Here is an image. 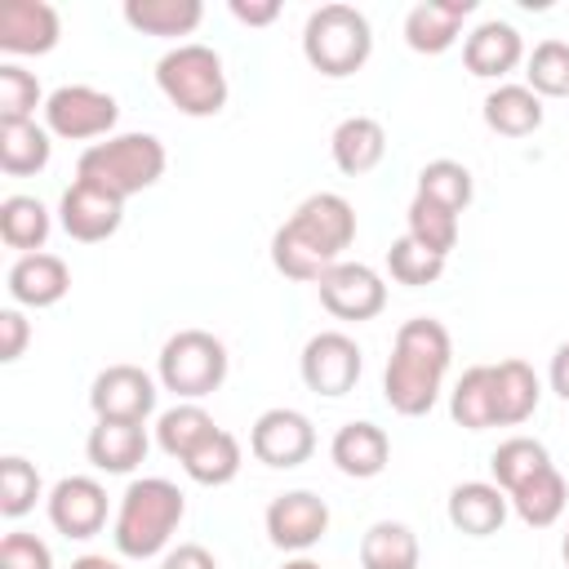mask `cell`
Instances as JSON below:
<instances>
[{
  "instance_id": "ac0fdd59",
  "label": "cell",
  "mask_w": 569,
  "mask_h": 569,
  "mask_svg": "<svg viewBox=\"0 0 569 569\" xmlns=\"http://www.w3.org/2000/svg\"><path fill=\"white\" fill-rule=\"evenodd\" d=\"M476 13V0H422L405 13V44L413 53H445L458 44L462 22Z\"/></svg>"
},
{
  "instance_id": "ee69618b",
  "label": "cell",
  "mask_w": 569,
  "mask_h": 569,
  "mask_svg": "<svg viewBox=\"0 0 569 569\" xmlns=\"http://www.w3.org/2000/svg\"><path fill=\"white\" fill-rule=\"evenodd\" d=\"M227 9H231V18L244 22V27H271V22L280 18V0H231Z\"/></svg>"
},
{
  "instance_id": "d6a6232c",
  "label": "cell",
  "mask_w": 569,
  "mask_h": 569,
  "mask_svg": "<svg viewBox=\"0 0 569 569\" xmlns=\"http://www.w3.org/2000/svg\"><path fill=\"white\" fill-rule=\"evenodd\" d=\"M240 462H244L240 440L218 427L204 445H196V449L182 458V471H187L196 485H204V489H222V485H231V480L240 476Z\"/></svg>"
},
{
  "instance_id": "5b68a950",
  "label": "cell",
  "mask_w": 569,
  "mask_h": 569,
  "mask_svg": "<svg viewBox=\"0 0 569 569\" xmlns=\"http://www.w3.org/2000/svg\"><path fill=\"white\" fill-rule=\"evenodd\" d=\"M373 53V27L356 4H320L307 13L302 27V58L311 62V71L329 76V80H347L356 76Z\"/></svg>"
},
{
  "instance_id": "f35d334b",
  "label": "cell",
  "mask_w": 569,
  "mask_h": 569,
  "mask_svg": "<svg viewBox=\"0 0 569 569\" xmlns=\"http://www.w3.org/2000/svg\"><path fill=\"white\" fill-rule=\"evenodd\" d=\"M40 471H36V462H27L22 453H4L0 458V516L4 520H18V516H27L31 507H36V498H40Z\"/></svg>"
},
{
  "instance_id": "52a82bcc",
  "label": "cell",
  "mask_w": 569,
  "mask_h": 569,
  "mask_svg": "<svg viewBox=\"0 0 569 569\" xmlns=\"http://www.w3.org/2000/svg\"><path fill=\"white\" fill-rule=\"evenodd\" d=\"M231 356L227 342L213 338L209 329H178L173 338H164L160 356H156V382L164 391H173L178 400H204L227 382Z\"/></svg>"
},
{
  "instance_id": "30bf717a",
  "label": "cell",
  "mask_w": 569,
  "mask_h": 569,
  "mask_svg": "<svg viewBox=\"0 0 569 569\" xmlns=\"http://www.w3.org/2000/svg\"><path fill=\"white\" fill-rule=\"evenodd\" d=\"M249 453L262 467H276V471L302 467L316 453V427L302 409H284V405L262 409L249 427Z\"/></svg>"
},
{
  "instance_id": "f1b7e54d",
  "label": "cell",
  "mask_w": 569,
  "mask_h": 569,
  "mask_svg": "<svg viewBox=\"0 0 569 569\" xmlns=\"http://www.w3.org/2000/svg\"><path fill=\"white\" fill-rule=\"evenodd\" d=\"M422 547L405 520H373L360 538V569H418Z\"/></svg>"
},
{
  "instance_id": "7a4b0ae2",
  "label": "cell",
  "mask_w": 569,
  "mask_h": 569,
  "mask_svg": "<svg viewBox=\"0 0 569 569\" xmlns=\"http://www.w3.org/2000/svg\"><path fill=\"white\" fill-rule=\"evenodd\" d=\"M453 360V338L436 316H413L396 329L391 356L382 369V400L400 418H422L436 409L445 391V373Z\"/></svg>"
},
{
  "instance_id": "7402d4cb",
  "label": "cell",
  "mask_w": 569,
  "mask_h": 569,
  "mask_svg": "<svg viewBox=\"0 0 569 569\" xmlns=\"http://www.w3.org/2000/svg\"><path fill=\"white\" fill-rule=\"evenodd\" d=\"M151 440H147V427L142 422H111V418H98L89 427V440H84V453L98 471L107 476H129L142 458H147Z\"/></svg>"
},
{
  "instance_id": "e575fe53",
  "label": "cell",
  "mask_w": 569,
  "mask_h": 569,
  "mask_svg": "<svg viewBox=\"0 0 569 569\" xmlns=\"http://www.w3.org/2000/svg\"><path fill=\"white\" fill-rule=\"evenodd\" d=\"M413 196L436 200V204L462 213V209L471 204V196H476V182H471V169H467L462 160L440 156V160H427V164L418 169V191H413Z\"/></svg>"
},
{
  "instance_id": "484cf974",
  "label": "cell",
  "mask_w": 569,
  "mask_h": 569,
  "mask_svg": "<svg viewBox=\"0 0 569 569\" xmlns=\"http://www.w3.org/2000/svg\"><path fill=\"white\" fill-rule=\"evenodd\" d=\"M53 133L36 120H0V169L9 178H31L49 164Z\"/></svg>"
},
{
  "instance_id": "b9f144b4",
  "label": "cell",
  "mask_w": 569,
  "mask_h": 569,
  "mask_svg": "<svg viewBox=\"0 0 569 569\" xmlns=\"http://www.w3.org/2000/svg\"><path fill=\"white\" fill-rule=\"evenodd\" d=\"M27 342H31V325H27V316H22L18 307H4V311H0V360L13 365V360L27 351Z\"/></svg>"
},
{
  "instance_id": "ffe728a7",
  "label": "cell",
  "mask_w": 569,
  "mask_h": 569,
  "mask_svg": "<svg viewBox=\"0 0 569 569\" xmlns=\"http://www.w3.org/2000/svg\"><path fill=\"white\" fill-rule=\"evenodd\" d=\"M329 458H333V467H338L342 476H351V480H373V476H382L387 462H391V440H387V431H382L378 422H369V418L342 422V427L333 431V440H329Z\"/></svg>"
},
{
  "instance_id": "bcb514c9",
  "label": "cell",
  "mask_w": 569,
  "mask_h": 569,
  "mask_svg": "<svg viewBox=\"0 0 569 569\" xmlns=\"http://www.w3.org/2000/svg\"><path fill=\"white\" fill-rule=\"evenodd\" d=\"M71 569H124V565H120V560H111V556H98V551H89V556L71 560Z\"/></svg>"
},
{
  "instance_id": "74e56055",
  "label": "cell",
  "mask_w": 569,
  "mask_h": 569,
  "mask_svg": "<svg viewBox=\"0 0 569 569\" xmlns=\"http://www.w3.org/2000/svg\"><path fill=\"white\" fill-rule=\"evenodd\" d=\"M525 84L538 98H569V40H542L525 58Z\"/></svg>"
},
{
  "instance_id": "3957f363",
  "label": "cell",
  "mask_w": 569,
  "mask_h": 569,
  "mask_svg": "<svg viewBox=\"0 0 569 569\" xmlns=\"http://www.w3.org/2000/svg\"><path fill=\"white\" fill-rule=\"evenodd\" d=\"M182 516H187V498L173 480L138 476L120 493V507H116V520H111V542L129 560H151V556L169 551Z\"/></svg>"
},
{
  "instance_id": "2e32d148",
  "label": "cell",
  "mask_w": 569,
  "mask_h": 569,
  "mask_svg": "<svg viewBox=\"0 0 569 569\" xmlns=\"http://www.w3.org/2000/svg\"><path fill=\"white\" fill-rule=\"evenodd\" d=\"M462 62H467V71L480 76V80H502V76H511V71L525 62V40H520V31H516L511 22L485 18V22H476V27L467 31V40H462Z\"/></svg>"
},
{
  "instance_id": "4fadbf2b",
  "label": "cell",
  "mask_w": 569,
  "mask_h": 569,
  "mask_svg": "<svg viewBox=\"0 0 569 569\" xmlns=\"http://www.w3.org/2000/svg\"><path fill=\"white\" fill-rule=\"evenodd\" d=\"M262 525H267L271 547L302 556L329 533V502L320 493H311V489H289V493L271 498Z\"/></svg>"
},
{
  "instance_id": "c3c4849f",
  "label": "cell",
  "mask_w": 569,
  "mask_h": 569,
  "mask_svg": "<svg viewBox=\"0 0 569 569\" xmlns=\"http://www.w3.org/2000/svg\"><path fill=\"white\" fill-rule=\"evenodd\" d=\"M560 556H565V565H569V533H565V542H560Z\"/></svg>"
},
{
  "instance_id": "6da1fadb",
  "label": "cell",
  "mask_w": 569,
  "mask_h": 569,
  "mask_svg": "<svg viewBox=\"0 0 569 569\" xmlns=\"http://www.w3.org/2000/svg\"><path fill=\"white\" fill-rule=\"evenodd\" d=\"M356 240V209L338 191H311L271 236V267L289 280L316 284Z\"/></svg>"
},
{
  "instance_id": "7bdbcfd3",
  "label": "cell",
  "mask_w": 569,
  "mask_h": 569,
  "mask_svg": "<svg viewBox=\"0 0 569 569\" xmlns=\"http://www.w3.org/2000/svg\"><path fill=\"white\" fill-rule=\"evenodd\" d=\"M160 569H218V560H213V551L200 547V542H178V547L164 551Z\"/></svg>"
},
{
  "instance_id": "7dc6e473",
  "label": "cell",
  "mask_w": 569,
  "mask_h": 569,
  "mask_svg": "<svg viewBox=\"0 0 569 569\" xmlns=\"http://www.w3.org/2000/svg\"><path fill=\"white\" fill-rule=\"evenodd\" d=\"M280 569H320V565H316L311 556H293V560H284Z\"/></svg>"
},
{
  "instance_id": "836d02e7",
  "label": "cell",
  "mask_w": 569,
  "mask_h": 569,
  "mask_svg": "<svg viewBox=\"0 0 569 569\" xmlns=\"http://www.w3.org/2000/svg\"><path fill=\"white\" fill-rule=\"evenodd\" d=\"M542 467H551V453L542 440L533 436H507L493 453H489V471H493V485L502 493H511L516 485H525L529 476H538Z\"/></svg>"
},
{
  "instance_id": "d590c367",
  "label": "cell",
  "mask_w": 569,
  "mask_h": 569,
  "mask_svg": "<svg viewBox=\"0 0 569 569\" xmlns=\"http://www.w3.org/2000/svg\"><path fill=\"white\" fill-rule=\"evenodd\" d=\"M405 218H409V231H405V236H413L418 244H427V249H431V253H440V258H449V253H453V244H458V213H453V209H445V204H436V200L413 196Z\"/></svg>"
},
{
  "instance_id": "5bb4252c",
  "label": "cell",
  "mask_w": 569,
  "mask_h": 569,
  "mask_svg": "<svg viewBox=\"0 0 569 569\" xmlns=\"http://www.w3.org/2000/svg\"><path fill=\"white\" fill-rule=\"evenodd\" d=\"M58 222H62V231H67L71 240L98 244V240H107V236L120 231V222H124V200L111 196V191H102V187H93V182H84V178H76V182L62 191V200H58Z\"/></svg>"
},
{
  "instance_id": "8992f818",
  "label": "cell",
  "mask_w": 569,
  "mask_h": 569,
  "mask_svg": "<svg viewBox=\"0 0 569 569\" xmlns=\"http://www.w3.org/2000/svg\"><path fill=\"white\" fill-rule=\"evenodd\" d=\"M156 84L160 93L191 120H209L227 107V71H222V53L200 44V40H182L169 53H160L156 62Z\"/></svg>"
},
{
  "instance_id": "9c48e42d",
  "label": "cell",
  "mask_w": 569,
  "mask_h": 569,
  "mask_svg": "<svg viewBox=\"0 0 569 569\" xmlns=\"http://www.w3.org/2000/svg\"><path fill=\"white\" fill-rule=\"evenodd\" d=\"M360 369H365V356H360V342L342 329H320L307 338L302 356H298V373L307 382V391L316 396H347L356 382H360Z\"/></svg>"
},
{
  "instance_id": "277c9868",
  "label": "cell",
  "mask_w": 569,
  "mask_h": 569,
  "mask_svg": "<svg viewBox=\"0 0 569 569\" xmlns=\"http://www.w3.org/2000/svg\"><path fill=\"white\" fill-rule=\"evenodd\" d=\"M164 164H169V156L156 133H111L80 151L76 178L129 200V196L156 187L164 178Z\"/></svg>"
},
{
  "instance_id": "f546056e",
  "label": "cell",
  "mask_w": 569,
  "mask_h": 569,
  "mask_svg": "<svg viewBox=\"0 0 569 569\" xmlns=\"http://www.w3.org/2000/svg\"><path fill=\"white\" fill-rule=\"evenodd\" d=\"M449 413L467 431L498 427V405H493V365H471L449 391Z\"/></svg>"
},
{
  "instance_id": "1f68e13d",
  "label": "cell",
  "mask_w": 569,
  "mask_h": 569,
  "mask_svg": "<svg viewBox=\"0 0 569 569\" xmlns=\"http://www.w3.org/2000/svg\"><path fill=\"white\" fill-rule=\"evenodd\" d=\"M218 431V422L209 418V409L200 400H178L173 409H164L156 418V445L169 453V458H187L196 445H204L209 436Z\"/></svg>"
},
{
  "instance_id": "9a60e30c",
  "label": "cell",
  "mask_w": 569,
  "mask_h": 569,
  "mask_svg": "<svg viewBox=\"0 0 569 569\" xmlns=\"http://www.w3.org/2000/svg\"><path fill=\"white\" fill-rule=\"evenodd\" d=\"M44 511L62 538H93L107 525V489L93 476H62L49 489Z\"/></svg>"
},
{
  "instance_id": "8fae6325",
  "label": "cell",
  "mask_w": 569,
  "mask_h": 569,
  "mask_svg": "<svg viewBox=\"0 0 569 569\" xmlns=\"http://www.w3.org/2000/svg\"><path fill=\"white\" fill-rule=\"evenodd\" d=\"M316 289H320V307L329 311V316H338V320H373L382 307H387V280L369 267V262H338V267H329L320 280H316Z\"/></svg>"
},
{
  "instance_id": "4316f807",
  "label": "cell",
  "mask_w": 569,
  "mask_h": 569,
  "mask_svg": "<svg viewBox=\"0 0 569 569\" xmlns=\"http://www.w3.org/2000/svg\"><path fill=\"white\" fill-rule=\"evenodd\" d=\"M507 498H511V511H516L529 529H551V525L565 516L569 485H565V476H560L556 462H551V467H542L538 476H529L525 485H516Z\"/></svg>"
},
{
  "instance_id": "e0dca14e",
  "label": "cell",
  "mask_w": 569,
  "mask_h": 569,
  "mask_svg": "<svg viewBox=\"0 0 569 569\" xmlns=\"http://www.w3.org/2000/svg\"><path fill=\"white\" fill-rule=\"evenodd\" d=\"M62 36V18L49 0H4L0 4V49L4 53H49Z\"/></svg>"
},
{
  "instance_id": "8d00e7d4",
  "label": "cell",
  "mask_w": 569,
  "mask_h": 569,
  "mask_svg": "<svg viewBox=\"0 0 569 569\" xmlns=\"http://www.w3.org/2000/svg\"><path fill=\"white\" fill-rule=\"evenodd\" d=\"M445 262H449V258L431 253V249L418 244L413 236H400V240H391V249H387V271H391V280L405 284V289L436 284V280L445 276Z\"/></svg>"
},
{
  "instance_id": "ab89813d",
  "label": "cell",
  "mask_w": 569,
  "mask_h": 569,
  "mask_svg": "<svg viewBox=\"0 0 569 569\" xmlns=\"http://www.w3.org/2000/svg\"><path fill=\"white\" fill-rule=\"evenodd\" d=\"M36 107L44 111L40 80L18 62H0V120H36Z\"/></svg>"
},
{
  "instance_id": "cb8c5ba5",
  "label": "cell",
  "mask_w": 569,
  "mask_h": 569,
  "mask_svg": "<svg viewBox=\"0 0 569 569\" xmlns=\"http://www.w3.org/2000/svg\"><path fill=\"white\" fill-rule=\"evenodd\" d=\"M485 124L502 138H529L542 129L547 111H542V98L529 89V84H498L485 93V107H480Z\"/></svg>"
},
{
  "instance_id": "7c38bea8",
  "label": "cell",
  "mask_w": 569,
  "mask_h": 569,
  "mask_svg": "<svg viewBox=\"0 0 569 569\" xmlns=\"http://www.w3.org/2000/svg\"><path fill=\"white\" fill-rule=\"evenodd\" d=\"M156 378L138 365H107L89 382V409L93 418L111 422H147L156 413Z\"/></svg>"
},
{
  "instance_id": "f6af8a7d",
  "label": "cell",
  "mask_w": 569,
  "mask_h": 569,
  "mask_svg": "<svg viewBox=\"0 0 569 569\" xmlns=\"http://www.w3.org/2000/svg\"><path fill=\"white\" fill-rule=\"evenodd\" d=\"M547 382H551V391L569 405V342L556 347V356H551V365H547Z\"/></svg>"
},
{
  "instance_id": "44dd1931",
  "label": "cell",
  "mask_w": 569,
  "mask_h": 569,
  "mask_svg": "<svg viewBox=\"0 0 569 569\" xmlns=\"http://www.w3.org/2000/svg\"><path fill=\"white\" fill-rule=\"evenodd\" d=\"M449 525L467 538H489L507 525V511H511V498L493 485V480H462L449 489Z\"/></svg>"
},
{
  "instance_id": "83f0119b",
  "label": "cell",
  "mask_w": 569,
  "mask_h": 569,
  "mask_svg": "<svg viewBox=\"0 0 569 569\" xmlns=\"http://www.w3.org/2000/svg\"><path fill=\"white\" fill-rule=\"evenodd\" d=\"M204 18L200 0H124V22L142 36H160V40H178L191 36Z\"/></svg>"
},
{
  "instance_id": "603a6c76",
  "label": "cell",
  "mask_w": 569,
  "mask_h": 569,
  "mask_svg": "<svg viewBox=\"0 0 569 569\" xmlns=\"http://www.w3.org/2000/svg\"><path fill=\"white\" fill-rule=\"evenodd\" d=\"M329 156H333V164L347 178H360V173H369V169L382 164V156H387V129L373 116H347V120H338V129L329 138Z\"/></svg>"
},
{
  "instance_id": "ba28073f",
  "label": "cell",
  "mask_w": 569,
  "mask_h": 569,
  "mask_svg": "<svg viewBox=\"0 0 569 569\" xmlns=\"http://www.w3.org/2000/svg\"><path fill=\"white\" fill-rule=\"evenodd\" d=\"M116 120H120V102L93 84H58L44 98V129L67 142L93 147V138H111Z\"/></svg>"
},
{
  "instance_id": "d6986e66",
  "label": "cell",
  "mask_w": 569,
  "mask_h": 569,
  "mask_svg": "<svg viewBox=\"0 0 569 569\" xmlns=\"http://www.w3.org/2000/svg\"><path fill=\"white\" fill-rule=\"evenodd\" d=\"M71 289V267L58 258V253H22L13 267H9V298L18 307H31V311H44V307H58Z\"/></svg>"
},
{
  "instance_id": "60d3db41",
  "label": "cell",
  "mask_w": 569,
  "mask_h": 569,
  "mask_svg": "<svg viewBox=\"0 0 569 569\" xmlns=\"http://www.w3.org/2000/svg\"><path fill=\"white\" fill-rule=\"evenodd\" d=\"M0 569H53V551L44 538L13 529L0 538Z\"/></svg>"
},
{
  "instance_id": "4dcf8cb0",
  "label": "cell",
  "mask_w": 569,
  "mask_h": 569,
  "mask_svg": "<svg viewBox=\"0 0 569 569\" xmlns=\"http://www.w3.org/2000/svg\"><path fill=\"white\" fill-rule=\"evenodd\" d=\"M49 231H53V218L36 196H4L0 200V240L9 249H18V258L40 253Z\"/></svg>"
},
{
  "instance_id": "d4e9b609",
  "label": "cell",
  "mask_w": 569,
  "mask_h": 569,
  "mask_svg": "<svg viewBox=\"0 0 569 569\" xmlns=\"http://www.w3.org/2000/svg\"><path fill=\"white\" fill-rule=\"evenodd\" d=\"M542 400V382L533 373V365L525 360H498L493 365V405H498V427H520L538 413Z\"/></svg>"
}]
</instances>
